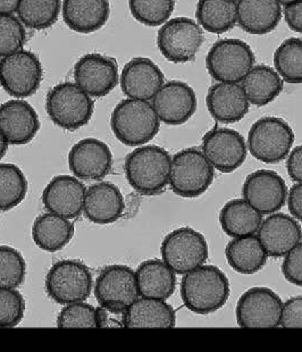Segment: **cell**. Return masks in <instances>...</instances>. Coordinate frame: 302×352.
<instances>
[{
  "instance_id": "obj_25",
  "label": "cell",
  "mask_w": 302,
  "mask_h": 352,
  "mask_svg": "<svg viewBox=\"0 0 302 352\" xmlns=\"http://www.w3.org/2000/svg\"><path fill=\"white\" fill-rule=\"evenodd\" d=\"M62 14L69 29L89 34L107 23L111 5L108 0H63Z\"/></svg>"
},
{
  "instance_id": "obj_11",
  "label": "cell",
  "mask_w": 302,
  "mask_h": 352,
  "mask_svg": "<svg viewBox=\"0 0 302 352\" xmlns=\"http://www.w3.org/2000/svg\"><path fill=\"white\" fill-rule=\"evenodd\" d=\"M204 43L202 26L188 17H175L160 26L157 46L162 55L175 64L195 58Z\"/></svg>"
},
{
  "instance_id": "obj_15",
  "label": "cell",
  "mask_w": 302,
  "mask_h": 352,
  "mask_svg": "<svg viewBox=\"0 0 302 352\" xmlns=\"http://www.w3.org/2000/svg\"><path fill=\"white\" fill-rule=\"evenodd\" d=\"M202 151L215 170L232 173L247 158V142L242 134L228 127L214 129L202 140Z\"/></svg>"
},
{
  "instance_id": "obj_6",
  "label": "cell",
  "mask_w": 302,
  "mask_h": 352,
  "mask_svg": "<svg viewBox=\"0 0 302 352\" xmlns=\"http://www.w3.org/2000/svg\"><path fill=\"white\" fill-rule=\"evenodd\" d=\"M294 140V132L284 120L267 116L259 118L251 126L247 147L257 160L277 164L289 156Z\"/></svg>"
},
{
  "instance_id": "obj_38",
  "label": "cell",
  "mask_w": 302,
  "mask_h": 352,
  "mask_svg": "<svg viewBox=\"0 0 302 352\" xmlns=\"http://www.w3.org/2000/svg\"><path fill=\"white\" fill-rule=\"evenodd\" d=\"M26 275V261L17 249L0 245V287L17 289Z\"/></svg>"
},
{
  "instance_id": "obj_13",
  "label": "cell",
  "mask_w": 302,
  "mask_h": 352,
  "mask_svg": "<svg viewBox=\"0 0 302 352\" xmlns=\"http://www.w3.org/2000/svg\"><path fill=\"white\" fill-rule=\"evenodd\" d=\"M282 309V299L272 289L251 287L237 301L235 317L241 327H277Z\"/></svg>"
},
{
  "instance_id": "obj_18",
  "label": "cell",
  "mask_w": 302,
  "mask_h": 352,
  "mask_svg": "<svg viewBox=\"0 0 302 352\" xmlns=\"http://www.w3.org/2000/svg\"><path fill=\"white\" fill-rule=\"evenodd\" d=\"M72 173L83 181H100L113 167L111 148L101 140L87 138L78 141L69 153Z\"/></svg>"
},
{
  "instance_id": "obj_21",
  "label": "cell",
  "mask_w": 302,
  "mask_h": 352,
  "mask_svg": "<svg viewBox=\"0 0 302 352\" xmlns=\"http://www.w3.org/2000/svg\"><path fill=\"white\" fill-rule=\"evenodd\" d=\"M85 184L76 176L58 175L43 192V204L48 212L65 219H76L85 206Z\"/></svg>"
},
{
  "instance_id": "obj_7",
  "label": "cell",
  "mask_w": 302,
  "mask_h": 352,
  "mask_svg": "<svg viewBox=\"0 0 302 352\" xmlns=\"http://www.w3.org/2000/svg\"><path fill=\"white\" fill-rule=\"evenodd\" d=\"M94 287L91 271L80 261H57L52 265L46 277L49 298L59 305L85 301Z\"/></svg>"
},
{
  "instance_id": "obj_47",
  "label": "cell",
  "mask_w": 302,
  "mask_h": 352,
  "mask_svg": "<svg viewBox=\"0 0 302 352\" xmlns=\"http://www.w3.org/2000/svg\"><path fill=\"white\" fill-rule=\"evenodd\" d=\"M20 0H0V14L17 13Z\"/></svg>"
},
{
  "instance_id": "obj_35",
  "label": "cell",
  "mask_w": 302,
  "mask_h": 352,
  "mask_svg": "<svg viewBox=\"0 0 302 352\" xmlns=\"http://www.w3.org/2000/svg\"><path fill=\"white\" fill-rule=\"evenodd\" d=\"M28 193V179L21 168L0 163V210L7 212L23 201Z\"/></svg>"
},
{
  "instance_id": "obj_45",
  "label": "cell",
  "mask_w": 302,
  "mask_h": 352,
  "mask_svg": "<svg viewBox=\"0 0 302 352\" xmlns=\"http://www.w3.org/2000/svg\"><path fill=\"white\" fill-rule=\"evenodd\" d=\"M286 201L291 216L302 222V182L296 183L290 189Z\"/></svg>"
},
{
  "instance_id": "obj_2",
  "label": "cell",
  "mask_w": 302,
  "mask_h": 352,
  "mask_svg": "<svg viewBox=\"0 0 302 352\" xmlns=\"http://www.w3.org/2000/svg\"><path fill=\"white\" fill-rule=\"evenodd\" d=\"M172 158L169 151L158 146H140L125 160L127 182L137 192L155 196L169 183Z\"/></svg>"
},
{
  "instance_id": "obj_22",
  "label": "cell",
  "mask_w": 302,
  "mask_h": 352,
  "mask_svg": "<svg viewBox=\"0 0 302 352\" xmlns=\"http://www.w3.org/2000/svg\"><path fill=\"white\" fill-rule=\"evenodd\" d=\"M257 233L270 257H284L302 240V228L298 221L283 212L268 215Z\"/></svg>"
},
{
  "instance_id": "obj_32",
  "label": "cell",
  "mask_w": 302,
  "mask_h": 352,
  "mask_svg": "<svg viewBox=\"0 0 302 352\" xmlns=\"http://www.w3.org/2000/svg\"><path fill=\"white\" fill-rule=\"evenodd\" d=\"M261 222L263 215L244 199L230 200L219 212L222 230L231 238L256 234Z\"/></svg>"
},
{
  "instance_id": "obj_39",
  "label": "cell",
  "mask_w": 302,
  "mask_h": 352,
  "mask_svg": "<svg viewBox=\"0 0 302 352\" xmlns=\"http://www.w3.org/2000/svg\"><path fill=\"white\" fill-rule=\"evenodd\" d=\"M25 41V28L19 17L0 14V58L23 50Z\"/></svg>"
},
{
  "instance_id": "obj_40",
  "label": "cell",
  "mask_w": 302,
  "mask_h": 352,
  "mask_svg": "<svg viewBox=\"0 0 302 352\" xmlns=\"http://www.w3.org/2000/svg\"><path fill=\"white\" fill-rule=\"evenodd\" d=\"M25 308L20 291L0 287V327H17L23 320Z\"/></svg>"
},
{
  "instance_id": "obj_48",
  "label": "cell",
  "mask_w": 302,
  "mask_h": 352,
  "mask_svg": "<svg viewBox=\"0 0 302 352\" xmlns=\"http://www.w3.org/2000/svg\"><path fill=\"white\" fill-rule=\"evenodd\" d=\"M7 149H8V144L5 140L3 134L0 132V160H3L5 155H6Z\"/></svg>"
},
{
  "instance_id": "obj_44",
  "label": "cell",
  "mask_w": 302,
  "mask_h": 352,
  "mask_svg": "<svg viewBox=\"0 0 302 352\" xmlns=\"http://www.w3.org/2000/svg\"><path fill=\"white\" fill-rule=\"evenodd\" d=\"M286 170L294 182H302V144L290 151L289 158L286 160Z\"/></svg>"
},
{
  "instance_id": "obj_19",
  "label": "cell",
  "mask_w": 302,
  "mask_h": 352,
  "mask_svg": "<svg viewBox=\"0 0 302 352\" xmlns=\"http://www.w3.org/2000/svg\"><path fill=\"white\" fill-rule=\"evenodd\" d=\"M120 88L127 98L153 100L165 83L162 69L146 57H136L127 62L120 73Z\"/></svg>"
},
{
  "instance_id": "obj_41",
  "label": "cell",
  "mask_w": 302,
  "mask_h": 352,
  "mask_svg": "<svg viewBox=\"0 0 302 352\" xmlns=\"http://www.w3.org/2000/svg\"><path fill=\"white\" fill-rule=\"evenodd\" d=\"M57 327H98L97 309L85 301L65 305L57 317Z\"/></svg>"
},
{
  "instance_id": "obj_37",
  "label": "cell",
  "mask_w": 302,
  "mask_h": 352,
  "mask_svg": "<svg viewBox=\"0 0 302 352\" xmlns=\"http://www.w3.org/2000/svg\"><path fill=\"white\" fill-rule=\"evenodd\" d=\"M129 6L138 22L157 28L169 20L175 8V0H129Z\"/></svg>"
},
{
  "instance_id": "obj_28",
  "label": "cell",
  "mask_w": 302,
  "mask_h": 352,
  "mask_svg": "<svg viewBox=\"0 0 302 352\" xmlns=\"http://www.w3.org/2000/svg\"><path fill=\"white\" fill-rule=\"evenodd\" d=\"M176 273L160 259H149L136 271L139 296L167 300L176 289Z\"/></svg>"
},
{
  "instance_id": "obj_12",
  "label": "cell",
  "mask_w": 302,
  "mask_h": 352,
  "mask_svg": "<svg viewBox=\"0 0 302 352\" xmlns=\"http://www.w3.org/2000/svg\"><path fill=\"white\" fill-rule=\"evenodd\" d=\"M94 291L100 307L124 313L139 297L136 272L124 265L107 266L96 280Z\"/></svg>"
},
{
  "instance_id": "obj_29",
  "label": "cell",
  "mask_w": 302,
  "mask_h": 352,
  "mask_svg": "<svg viewBox=\"0 0 302 352\" xmlns=\"http://www.w3.org/2000/svg\"><path fill=\"white\" fill-rule=\"evenodd\" d=\"M225 256L234 271L246 275L255 274L263 270L268 258L256 234L233 238L225 248Z\"/></svg>"
},
{
  "instance_id": "obj_43",
  "label": "cell",
  "mask_w": 302,
  "mask_h": 352,
  "mask_svg": "<svg viewBox=\"0 0 302 352\" xmlns=\"http://www.w3.org/2000/svg\"><path fill=\"white\" fill-rule=\"evenodd\" d=\"M281 327H302V296L290 298L283 303Z\"/></svg>"
},
{
  "instance_id": "obj_20",
  "label": "cell",
  "mask_w": 302,
  "mask_h": 352,
  "mask_svg": "<svg viewBox=\"0 0 302 352\" xmlns=\"http://www.w3.org/2000/svg\"><path fill=\"white\" fill-rule=\"evenodd\" d=\"M39 130V116L29 102L15 99L0 106V132L7 144L24 146L36 138Z\"/></svg>"
},
{
  "instance_id": "obj_16",
  "label": "cell",
  "mask_w": 302,
  "mask_h": 352,
  "mask_svg": "<svg viewBox=\"0 0 302 352\" xmlns=\"http://www.w3.org/2000/svg\"><path fill=\"white\" fill-rule=\"evenodd\" d=\"M288 186L282 176L270 170H256L242 186L244 199L261 215L279 212L285 205Z\"/></svg>"
},
{
  "instance_id": "obj_1",
  "label": "cell",
  "mask_w": 302,
  "mask_h": 352,
  "mask_svg": "<svg viewBox=\"0 0 302 352\" xmlns=\"http://www.w3.org/2000/svg\"><path fill=\"white\" fill-rule=\"evenodd\" d=\"M230 280L216 266L202 265L181 280V298L192 313L208 315L221 309L230 297Z\"/></svg>"
},
{
  "instance_id": "obj_34",
  "label": "cell",
  "mask_w": 302,
  "mask_h": 352,
  "mask_svg": "<svg viewBox=\"0 0 302 352\" xmlns=\"http://www.w3.org/2000/svg\"><path fill=\"white\" fill-rule=\"evenodd\" d=\"M61 12V0H20L17 13L26 28L46 30L57 22Z\"/></svg>"
},
{
  "instance_id": "obj_9",
  "label": "cell",
  "mask_w": 302,
  "mask_h": 352,
  "mask_svg": "<svg viewBox=\"0 0 302 352\" xmlns=\"http://www.w3.org/2000/svg\"><path fill=\"white\" fill-rule=\"evenodd\" d=\"M43 78V65L32 52L21 50L0 58V85L14 98L34 95Z\"/></svg>"
},
{
  "instance_id": "obj_49",
  "label": "cell",
  "mask_w": 302,
  "mask_h": 352,
  "mask_svg": "<svg viewBox=\"0 0 302 352\" xmlns=\"http://www.w3.org/2000/svg\"><path fill=\"white\" fill-rule=\"evenodd\" d=\"M279 1V5L281 6H290V5H292V3H296V1H299V0H277Z\"/></svg>"
},
{
  "instance_id": "obj_14",
  "label": "cell",
  "mask_w": 302,
  "mask_h": 352,
  "mask_svg": "<svg viewBox=\"0 0 302 352\" xmlns=\"http://www.w3.org/2000/svg\"><path fill=\"white\" fill-rule=\"evenodd\" d=\"M75 83L94 98L109 95L120 82L118 65L113 57L92 52L78 59L74 66Z\"/></svg>"
},
{
  "instance_id": "obj_3",
  "label": "cell",
  "mask_w": 302,
  "mask_h": 352,
  "mask_svg": "<svg viewBox=\"0 0 302 352\" xmlns=\"http://www.w3.org/2000/svg\"><path fill=\"white\" fill-rule=\"evenodd\" d=\"M111 126L117 140L129 147H140L156 137L160 120L149 101L127 98L111 113Z\"/></svg>"
},
{
  "instance_id": "obj_36",
  "label": "cell",
  "mask_w": 302,
  "mask_h": 352,
  "mask_svg": "<svg viewBox=\"0 0 302 352\" xmlns=\"http://www.w3.org/2000/svg\"><path fill=\"white\" fill-rule=\"evenodd\" d=\"M274 65L284 81L292 85L302 83V39L284 40L275 50Z\"/></svg>"
},
{
  "instance_id": "obj_4",
  "label": "cell",
  "mask_w": 302,
  "mask_h": 352,
  "mask_svg": "<svg viewBox=\"0 0 302 352\" xmlns=\"http://www.w3.org/2000/svg\"><path fill=\"white\" fill-rule=\"evenodd\" d=\"M46 109L49 118L57 126L75 131L91 121L94 102L91 96L75 82H62L49 90Z\"/></svg>"
},
{
  "instance_id": "obj_17",
  "label": "cell",
  "mask_w": 302,
  "mask_h": 352,
  "mask_svg": "<svg viewBox=\"0 0 302 352\" xmlns=\"http://www.w3.org/2000/svg\"><path fill=\"white\" fill-rule=\"evenodd\" d=\"M153 106L160 122L177 126L186 123L195 115L198 101L195 90L188 83L169 81L153 97Z\"/></svg>"
},
{
  "instance_id": "obj_10",
  "label": "cell",
  "mask_w": 302,
  "mask_h": 352,
  "mask_svg": "<svg viewBox=\"0 0 302 352\" xmlns=\"http://www.w3.org/2000/svg\"><path fill=\"white\" fill-rule=\"evenodd\" d=\"M160 252L163 261L176 274L184 275L205 264L208 259V243L200 232L186 226L166 235Z\"/></svg>"
},
{
  "instance_id": "obj_42",
  "label": "cell",
  "mask_w": 302,
  "mask_h": 352,
  "mask_svg": "<svg viewBox=\"0 0 302 352\" xmlns=\"http://www.w3.org/2000/svg\"><path fill=\"white\" fill-rule=\"evenodd\" d=\"M282 273L288 282L302 287V241L284 256Z\"/></svg>"
},
{
  "instance_id": "obj_24",
  "label": "cell",
  "mask_w": 302,
  "mask_h": 352,
  "mask_svg": "<svg viewBox=\"0 0 302 352\" xmlns=\"http://www.w3.org/2000/svg\"><path fill=\"white\" fill-rule=\"evenodd\" d=\"M124 209L123 195L113 183H96L87 189L83 212L90 222L99 226L111 224L122 217Z\"/></svg>"
},
{
  "instance_id": "obj_31",
  "label": "cell",
  "mask_w": 302,
  "mask_h": 352,
  "mask_svg": "<svg viewBox=\"0 0 302 352\" xmlns=\"http://www.w3.org/2000/svg\"><path fill=\"white\" fill-rule=\"evenodd\" d=\"M241 87L249 102L261 107L279 97L283 90V80L273 67L256 65L241 81Z\"/></svg>"
},
{
  "instance_id": "obj_30",
  "label": "cell",
  "mask_w": 302,
  "mask_h": 352,
  "mask_svg": "<svg viewBox=\"0 0 302 352\" xmlns=\"http://www.w3.org/2000/svg\"><path fill=\"white\" fill-rule=\"evenodd\" d=\"M74 235V226L69 219L46 212L36 217L32 226V239L40 249L56 252L65 248Z\"/></svg>"
},
{
  "instance_id": "obj_8",
  "label": "cell",
  "mask_w": 302,
  "mask_h": 352,
  "mask_svg": "<svg viewBox=\"0 0 302 352\" xmlns=\"http://www.w3.org/2000/svg\"><path fill=\"white\" fill-rule=\"evenodd\" d=\"M254 66V52L240 39L218 40L206 57L209 76L217 82L240 83Z\"/></svg>"
},
{
  "instance_id": "obj_46",
  "label": "cell",
  "mask_w": 302,
  "mask_h": 352,
  "mask_svg": "<svg viewBox=\"0 0 302 352\" xmlns=\"http://www.w3.org/2000/svg\"><path fill=\"white\" fill-rule=\"evenodd\" d=\"M284 19L290 29L302 33V0L284 7Z\"/></svg>"
},
{
  "instance_id": "obj_23",
  "label": "cell",
  "mask_w": 302,
  "mask_h": 352,
  "mask_svg": "<svg viewBox=\"0 0 302 352\" xmlns=\"http://www.w3.org/2000/svg\"><path fill=\"white\" fill-rule=\"evenodd\" d=\"M206 104L211 118L224 124H232L248 114L250 102L239 83L218 82L209 88Z\"/></svg>"
},
{
  "instance_id": "obj_26",
  "label": "cell",
  "mask_w": 302,
  "mask_h": 352,
  "mask_svg": "<svg viewBox=\"0 0 302 352\" xmlns=\"http://www.w3.org/2000/svg\"><path fill=\"white\" fill-rule=\"evenodd\" d=\"M282 19L277 0H237V23L254 36H265L277 29Z\"/></svg>"
},
{
  "instance_id": "obj_27",
  "label": "cell",
  "mask_w": 302,
  "mask_h": 352,
  "mask_svg": "<svg viewBox=\"0 0 302 352\" xmlns=\"http://www.w3.org/2000/svg\"><path fill=\"white\" fill-rule=\"evenodd\" d=\"M124 327H174L175 310L166 300L155 298H138L123 315Z\"/></svg>"
},
{
  "instance_id": "obj_5",
  "label": "cell",
  "mask_w": 302,
  "mask_h": 352,
  "mask_svg": "<svg viewBox=\"0 0 302 352\" xmlns=\"http://www.w3.org/2000/svg\"><path fill=\"white\" fill-rule=\"evenodd\" d=\"M214 176V167L204 153L188 148L173 157L169 184L177 196L192 199L209 189Z\"/></svg>"
},
{
  "instance_id": "obj_33",
  "label": "cell",
  "mask_w": 302,
  "mask_h": 352,
  "mask_svg": "<svg viewBox=\"0 0 302 352\" xmlns=\"http://www.w3.org/2000/svg\"><path fill=\"white\" fill-rule=\"evenodd\" d=\"M195 16L208 32H228L237 23V0H199Z\"/></svg>"
}]
</instances>
